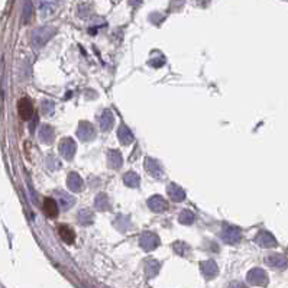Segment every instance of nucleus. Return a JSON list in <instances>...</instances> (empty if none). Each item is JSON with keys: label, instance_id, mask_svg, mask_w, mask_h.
Returning a JSON list of instances; mask_svg holds the SVG:
<instances>
[{"label": "nucleus", "instance_id": "obj_1", "mask_svg": "<svg viewBox=\"0 0 288 288\" xmlns=\"http://www.w3.org/2000/svg\"><path fill=\"white\" fill-rule=\"evenodd\" d=\"M248 283L252 284V286H259V287H264L268 284V275L267 272L261 268H254L248 272Z\"/></svg>", "mask_w": 288, "mask_h": 288}, {"label": "nucleus", "instance_id": "obj_2", "mask_svg": "<svg viewBox=\"0 0 288 288\" xmlns=\"http://www.w3.org/2000/svg\"><path fill=\"white\" fill-rule=\"evenodd\" d=\"M17 112H19V116L23 120H29L34 115V106L29 99L23 97L17 102Z\"/></svg>", "mask_w": 288, "mask_h": 288}, {"label": "nucleus", "instance_id": "obj_3", "mask_svg": "<svg viewBox=\"0 0 288 288\" xmlns=\"http://www.w3.org/2000/svg\"><path fill=\"white\" fill-rule=\"evenodd\" d=\"M54 35V29L52 28H41V29H36L34 34H32V41L36 47H41L44 45L50 38Z\"/></svg>", "mask_w": 288, "mask_h": 288}, {"label": "nucleus", "instance_id": "obj_4", "mask_svg": "<svg viewBox=\"0 0 288 288\" xmlns=\"http://www.w3.org/2000/svg\"><path fill=\"white\" fill-rule=\"evenodd\" d=\"M256 243L258 245H261L262 248H272V246H275L277 245V240L274 239L272 235H270L268 232H261L258 236H256Z\"/></svg>", "mask_w": 288, "mask_h": 288}, {"label": "nucleus", "instance_id": "obj_5", "mask_svg": "<svg viewBox=\"0 0 288 288\" xmlns=\"http://www.w3.org/2000/svg\"><path fill=\"white\" fill-rule=\"evenodd\" d=\"M58 210H60V207H58V204L57 202L54 200V199H45L44 200V212H45V215L48 216V217H57V215H58Z\"/></svg>", "mask_w": 288, "mask_h": 288}, {"label": "nucleus", "instance_id": "obj_6", "mask_svg": "<svg viewBox=\"0 0 288 288\" xmlns=\"http://www.w3.org/2000/svg\"><path fill=\"white\" fill-rule=\"evenodd\" d=\"M58 235L61 236V239L68 243V245H71L72 242H74V239H75V233H74V230L71 229V227H68L67 224H61V226H58Z\"/></svg>", "mask_w": 288, "mask_h": 288}, {"label": "nucleus", "instance_id": "obj_7", "mask_svg": "<svg viewBox=\"0 0 288 288\" xmlns=\"http://www.w3.org/2000/svg\"><path fill=\"white\" fill-rule=\"evenodd\" d=\"M267 264L270 267H274V268H286L287 267V259L283 255L275 254L267 258Z\"/></svg>", "mask_w": 288, "mask_h": 288}, {"label": "nucleus", "instance_id": "obj_8", "mask_svg": "<svg viewBox=\"0 0 288 288\" xmlns=\"http://www.w3.org/2000/svg\"><path fill=\"white\" fill-rule=\"evenodd\" d=\"M57 0H39V10L42 15H50L55 10Z\"/></svg>", "mask_w": 288, "mask_h": 288}, {"label": "nucleus", "instance_id": "obj_9", "mask_svg": "<svg viewBox=\"0 0 288 288\" xmlns=\"http://www.w3.org/2000/svg\"><path fill=\"white\" fill-rule=\"evenodd\" d=\"M202 270H203V274L207 277V278H213L217 275V267L213 261H207V262H203L202 264Z\"/></svg>", "mask_w": 288, "mask_h": 288}, {"label": "nucleus", "instance_id": "obj_10", "mask_svg": "<svg viewBox=\"0 0 288 288\" xmlns=\"http://www.w3.org/2000/svg\"><path fill=\"white\" fill-rule=\"evenodd\" d=\"M141 245H142L146 251H151V249H153V248L158 245V239L153 236V235L146 233L145 236L141 239Z\"/></svg>", "mask_w": 288, "mask_h": 288}, {"label": "nucleus", "instance_id": "obj_11", "mask_svg": "<svg viewBox=\"0 0 288 288\" xmlns=\"http://www.w3.org/2000/svg\"><path fill=\"white\" fill-rule=\"evenodd\" d=\"M32 15H34V4H32L31 0H26V3H25V6H23V19H25L26 23L31 20Z\"/></svg>", "mask_w": 288, "mask_h": 288}, {"label": "nucleus", "instance_id": "obj_12", "mask_svg": "<svg viewBox=\"0 0 288 288\" xmlns=\"http://www.w3.org/2000/svg\"><path fill=\"white\" fill-rule=\"evenodd\" d=\"M223 237H224V240H226V242L233 243V242H237V240L240 239V235H239V232H237L236 229H229V230H227V233H224V235H223Z\"/></svg>", "mask_w": 288, "mask_h": 288}, {"label": "nucleus", "instance_id": "obj_13", "mask_svg": "<svg viewBox=\"0 0 288 288\" xmlns=\"http://www.w3.org/2000/svg\"><path fill=\"white\" fill-rule=\"evenodd\" d=\"M68 186H70V188H71V190H74V191H78V190H80V187H81L80 178H78L75 174L70 175V178H68Z\"/></svg>", "mask_w": 288, "mask_h": 288}, {"label": "nucleus", "instance_id": "obj_14", "mask_svg": "<svg viewBox=\"0 0 288 288\" xmlns=\"http://www.w3.org/2000/svg\"><path fill=\"white\" fill-rule=\"evenodd\" d=\"M229 288H246V286L245 284H242V283H232L230 286H229Z\"/></svg>", "mask_w": 288, "mask_h": 288}, {"label": "nucleus", "instance_id": "obj_15", "mask_svg": "<svg viewBox=\"0 0 288 288\" xmlns=\"http://www.w3.org/2000/svg\"><path fill=\"white\" fill-rule=\"evenodd\" d=\"M129 1H131V4H132V6H138V4L141 3V0H129Z\"/></svg>", "mask_w": 288, "mask_h": 288}]
</instances>
